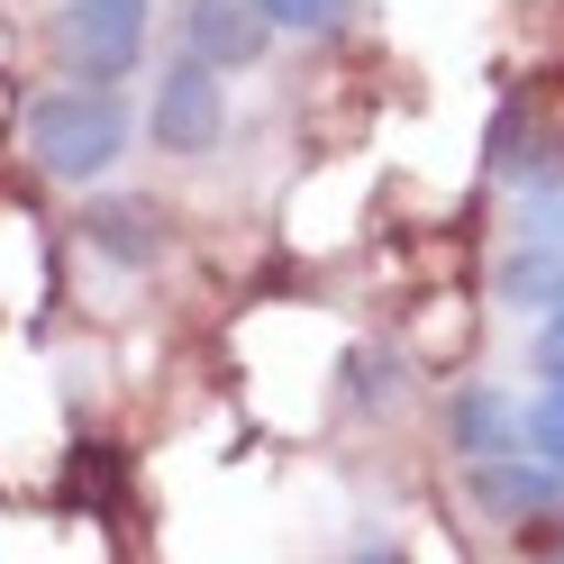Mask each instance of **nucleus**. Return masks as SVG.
Returning <instances> with one entry per match:
<instances>
[{
  "mask_svg": "<svg viewBox=\"0 0 564 564\" xmlns=\"http://www.w3.org/2000/svg\"><path fill=\"white\" fill-rule=\"evenodd\" d=\"M28 155H37L46 183H100L119 155H128V100L119 91H91V83H55L28 100Z\"/></svg>",
  "mask_w": 564,
  "mask_h": 564,
  "instance_id": "obj_1",
  "label": "nucleus"
},
{
  "mask_svg": "<svg viewBox=\"0 0 564 564\" xmlns=\"http://www.w3.org/2000/svg\"><path fill=\"white\" fill-rule=\"evenodd\" d=\"M147 0H64L55 10V64L64 83H91V91H119L137 64H147Z\"/></svg>",
  "mask_w": 564,
  "mask_h": 564,
  "instance_id": "obj_2",
  "label": "nucleus"
},
{
  "mask_svg": "<svg viewBox=\"0 0 564 564\" xmlns=\"http://www.w3.org/2000/svg\"><path fill=\"white\" fill-rule=\"evenodd\" d=\"M147 137L164 155H209L228 137V74H209V64H164L155 91H147Z\"/></svg>",
  "mask_w": 564,
  "mask_h": 564,
  "instance_id": "obj_3",
  "label": "nucleus"
},
{
  "mask_svg": "<svg viewBox=\"0 0 564 564\" xmlns=\"http://www.w3.org/2000/svg\"><path fill=\"white\" fill-rule=\"evenodd\" d=\"M474 501L501 528H555L564 538V465H538V455H491V465H465Z\"/></svg>",
  "mask_w": 564,
  "mask_h": 564,
  "instance_id": "obj_4",
  "label": "nucleus"
},
{
  "mask_svg": "<svg viewBox=\"0 0 564 564\" xmlns=\"http://www.w3.org/2000/svg\"><path fill=\"white\" fill-rule=\"evenodd\" d=\"M273 46V28L256 0H183V55L209 64V74H246Z\"/></svg>",
  "mask_w": 564,
  "mask_h": 564,
  "instance_id": "obj_5",
  "label": "nucleus"
},
{
  "mask_svg": "<svg viewBox=\"0 0 564 564\" xmlns=\"http://www.w3.org/2000/svg\"><path fill=\"white\" fill-rule=\"evenodd\" d=\"M83 246H91V256H110L119 273H147L164 246H173L164 200H91L83 209Z\"/></svg>",
  "mask_w": 564,
  "mask_h": 564,
  "instance_id": "obj_6",
  "label": "nucleus"
},
{
  "mask_svg": "<svg viewBox=\"0 0 564 564\" xmlns=\"http://www.w3.org/2000/svg\"><path fill=\"white\" fill-rule=\"evenodd\" d=\"M446 446L465 455V465H491V455H528V437H519V401L501 392V382H474V392H455V410H446Z\"/></svg>",
  "mask_w": 564,
  "mask_h": 564,
  "instance_id": "obj_7",
  "label": "nucleus"
},
{
  "mask_svg": "<svg viewBox=\"0 0 564 564\" xmlns=\"http://www.w3.org/2000/svg\"><path fill=\"white\" fill-rule=\"evenodd\" d=\"M519 437H528L538 465H564V382H546V392L519 410Z\"/></svg>",
  "mask_w": 564,
  "mask_h": 564,
  "instance_id": "obj_8",
  "label": "nucleus"
},
{
  "mask_svg": "<svg viewBox=\"0 0 564 564\" xmlns=\"http://www.w3.org/2000/svg\"><path fill=\"white\" fill-rule=\"evenodd\" d=\"M264 28H292V37H328V28H346V10L356 0H256Z\"/></svg>",
  "mask_w": 564,
  "mask_h": 564,
  "instance_id": "obj_9",
  "label": "nucleus"
},
{
  "mask_svg": "<svg viewBox=\"0 0 564 564\" xmlns=\"http://www.w3.org/2000/svg\"><path fill=\"white\" fill-rule=\"evenodd\" d=\"M538 373L564 382V310H546V328H538Z\"/></svg>",
  "mask_w": 564,
  "mask_h": 564,
  "instance_id": "obj_10",
  "label": "nucleus"
},
{
  "mask_svg": "<svg viewBox=\"0 0 564 564\" xmlns=\"http://www.w3.org/2000/svg\"><path fill=\"white\" fill-rule=\"evenodd\" d=\"M346 564H410V555H401V546H382V538H373V546H356V555H346Z\"/></svg>",
  "mask_w": 564,
  "mask_h": 564,
  "instance_id": "obj_11",
  "label": "nucleus"
},
{
  "mask_svg": "<svg viewBox=\"0 0 564 564\" xmlns=\"http://www.w3.org/2000/svg\"><path fill=\"white\" fill-rule=\"evenodd\" d=\"M555 564H564V546H555Z\"/></svg>",
  "mask_w": 564,
  "mask_h": 564,
  "instance_id": "obj_12",
  "label": "nucleus"
}]
</instances>
